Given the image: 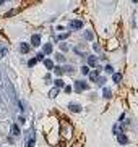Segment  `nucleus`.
I'll list each match as a JSON object with an SVG mask.
<instances>
[{
    "mask_svg": "<svg viewBox=\"0 0 138 147\" xmlns=\"http://www.w3.org/2000/svg\"><path fill=\"white\" fill-rule=\"evenodd\" d=\"M75 89H76V92L86 91V89H88V84H86L85 81H75Z\"/></svg>",
    "mask_w": 138,
    "mask_h": 147,
    "instance_id": "f257e3e1",
    "label": "nucleus"
},
{
    "mask_svg": "<svg viewBox=\"0 0 138 147\" xmlns=\"http://www.w3.org/2000/svg\"><path fill=\"white\" fill-rule=\"evenodd\" d=\"M20 52H21V53H29V52H31V44L21 42L20 44Z\"/></svg>",
    "mask_w": 138,
    "mask_h": 147,
    "instance_id": "f03ea898",
    "label": "nucleus"
},
{
    "mask_svg": "<svg viewBox=\"0 0 138 147\" xmlns=\"http://www.w3.org/2000/svg\"><path fill=\"white\" fill-rule=\"evenodd\" d=\"M70 27H71V29H75V31H78V29L83 27V23L80 21V19H73V21H70Z\"/></svg>",
    "mask_w": 138,
    "mask_h": 147,
    "instance_id": "7ed1b4c3",
    "label": "nucleus"
},
{
    "mask_svg": "<svg viewBox=\"0 0 138 147\" xmlns=\"http://www.w3.org/2000/svg\"><path fill=\"white\" fill-rule=\"evenodd\" d=\"M39 45H41V36L34 34L31 37V47H39Z\"/></svg>",
    "mask_w": 138,
    "mask_h": 147,
    "instance_id": "20e7f679",
    "label": "nucleus"
},
{
    "mask_svg": "<svg viewBox=\"0 0 138 147\" xmlns=\"http://www.w3.org/2000/svg\"><path fill=\"white\" fill-rule=\"evenodd\" d=\"M117 139H119V144H122V146H127V144H128V137H127L125 134H122V133L117 134Z\"/></svg>",
    "mask_w": 138,
    "mask_h": 147,
    "instance_id": "39448f33",
    "label": "nucleus"
},
{
    "mask_svg": "<svg viewBox=\"0 0 138 147\" xmlns=\"http://www.w3.org/2000/svg\"><path fill=\"white\" fill-rule=\"evenodd\" d=\"M26 147H33L34 146V131L29 133V137H26V144H24Z\"/></svg>",
    "mask_w": 138,
    "mask_h": 147,
    "instance_id": "423d86ee",
    "label": "nucleus"
},
{
    "mask_svg": "<svg viewBox=\"0 0 138 147\" xmlns=\"http://www.w3.org/2000/svg\"><path fill=\"white\" fill-rule=\"evenodd\" d=\"M88 66H91V68H96V66H98V58L93 57V55H89V57H88Z\"/></svg>",
    "mask_w": 138,
    "mask_h": 147,
    "instance_id": "0eeeda50",
    "label": "nucleus"
},
{
    "mask_svg": "<svg viewBox=\"0 0 138 147\" xmlns=\"http://www.w3.org/2000/svg\"><path fill=\"white\" fill-rule=\"evenodd\" d=\"M42 52H44V53H52V52H54V47H52V44H51V42L44 44V47H42Z\"/></svg>",
    "mask_w": 138,
    "mask_h": 147,
    "instance_id": "6e6552de",
    "label": "nucleus"
},
{
    "mask_svg": "<svg viewBox=\"0 0 138 147\" xmlns=\"http://www.w3.org/2000/svg\"><path fill=\"white\" fill-rule=\"evenodd\" d=\"M21 134V131H20V126H18V124H13L12 126V136H20Z\"/></svg>",
    "mask_w": 138,
    "mask_h": 147,
    "instance_id": "1a4fd4ad",
    "label": "nucleus"
},
{
    "mask_svg": "<svg viewBox=\"0 0 138 147\" xmlns=\"http://www.w3.org/2000/svg\"><path fill=\"white\" fill-rule=\"evenodd\" d=\"M68 108L71 110V112H81V107H80V105H76V104H68Z\"/></svg>",
    "mask_w": 138,
    "mask_h": 147,
    "instance_id": "9d476101",
    "label": "nucleus"
},
{
    "mask_svg": "<svg viewBox=\"0 0 138 147\" xmlns=\"http://www.w3.org/2000/svg\"><path fill=\"white\" fill-rule=\"evenodd\" d=\"M98 76H99V70H94V71H91V73H89V79H91V81H96Z\"/></svg>",
    "mask_w": 138,
    "mask_h": 147,
    "instance_id": "9b49d317",
    "label": "nucleus"
},
{
    "mask_svg": "<svg viewBox=\"0 0 138 147\" xmlns=\"http://www.w3.org/2000/svg\"><path fill=\"white\" fill-rule=\"evenodd\" d=\"M44 65H46V68H47V70H54V62H52V60H44Z\"/></svg>",
    "mask_w": 138,
    "mask_h": 147,
    "instance_id": "f8f14e48",
    "label": "nucleus"
},
{
    "mask_svg": "<svg viewBox=\"0 0 138 147\" xmlns=\"http://www.w3.org/2000/svg\"><path fill=\"white\" fill-rule=\"evenodd\" d=\"M103 95H104V99H110V97H112V92H110V89L104 87V89H103Z\"/></svg>",
    "mask_w": 138,
    "mask_h": 147,
    "instance_id": "ddd939ff",
    "label": "nucleus"
},
{
    "mask_svg": "<svg viewBox=\"0 0 138 147\" xmlns=\"http://www.w3.org/2000/svg\"><path fill=\"white\" fill-rule=\"evenodd\" d=\"M93 37H94L93 31H89V29H88V31H85V39H86V40H93Z\"/></svg>",
    "mask_w": 138,
    "mask_h": 147,
    "instance_id": "4468645a",
    "label": "nucleus"
},
{
    "mask_svg": "<svg viewBox=\"0 0 138 147\" xmlns=\"http://www.w3.org/2000/svg\"><path fill=\"white\" fill-rule=\"evenodd\" d=\"M68 32H63V34H60V36H57V39H55V40H65V39H68Z\"/></svg>",
    "mask_w": 138,
    "mask_h": 147,
    "instance_id": "2eb2a0df",
    "label": "nucleus"
},
{
    "mask_svg": "<svg viewBox=\"0 0 138 147\" xmlns=\"http://www.w3.org/2000/svg\"><path fill=\"white\" fill-rule=\"evenodd\" d=\"M112 79H114V82H120V79H122V74H120V73H114Z\"/></svg>",
    "mask_w": 138,
    "mask_h": 147,
    "instance_id": "dca6fc26",
    "label": "nucleus"
},
{
    "mask_svg": "<svg viewBox=\"0 0 138 147\" xmlns=\"http://www.w3.org/2000/svg\"><path fill=\"white\" fill-rule=\"evenodd\" d=\"M54 73L55 74H62L63 73V68H60V66H54Z\"/></svg>",
    "mask_w": 138,
    "mask_h": 147,
    "instance_id": "f3484780",
    "label": "nucleus"
},
{
    "mask_svg": "<svg viewBox=\"0 0 138 147\" xmlns=\"http://www.w3.org/2000/svg\"><path fill=\"white\" fill-rule=\"evenodd\" d=\"M55 58H57V62H65V57L62 53H55Z\"/></svg>",
    "mask_w": 138,
    "mask_h": 147,
    "instance_id": "a211bd4d",
    "label": "nucleus"
},
{
    "mask_svg": "<svg viewBox=\"0 0 138 147\" xmlns=\"http://www.w3.org/2000/svg\"><path fill=\"white\" fill-rule=\"evenodd\" d=\"M36 63H37V58H33V60H29V62H28V66H29V68H33Z\"/></svg>",
    "mask_w": 138,
    "mask_h": 147,
    "instance_id": "6ab92c4d",
    "label": "nucleus"
},
{
    "mask_svg": "<svg viewBox=\"0 0 138 147\" xmlns=\"http://www.w3.org/2000/svg\"><path fill=\"white\" fill-rule=\"evenodd\" d=\"M55 86L57 87H63V81L62 79H55Z\"/></svg>",
    "mask_w": 138,
    "mask_h": 147,
    "instance_id": "aec40b11",
    "label": "nucleus"
},
{
    "mask_svg": "<svg viewBox=\"0 0 138 147\" xmlns=\"http://www.w3.org/2000/svg\"><path fill=\"white\" fill-rule=\"evenodd\" d=\"M81 73H83V74H89V68H88V66H83V68H81Z\"/></svg>",
    "mask_w": 138,
    "mask_h": 147,
    "instance_id": "412c9836",
    "label": "nucleus"
},
{
    "mask_svg": "<svg viewBox=\"0 0 138 147\" xmlns=\"http://www.w3.org/2000/svg\"><path fill=\"white\" fill-rule=\"evenodd\" d=\"M96 82H98V84H99V86H103V84H104V78L98 76V79H96Z\"/></svg>",
    "mask_w": 138,
    "mask_h": 147,
    "instance_id": "4be33fe9",
    "label": "nucleus"
},
{
    "mask_svg": "<svg viewBox=\"0 0 138 147\" xmlns=\"http://www.w3.org/2000/svg\"><path fill=\"white\" fill-rule=\"evenodd\" d=\"M106 73H114V70H112V66H110V65L106 66Z\"/></svg>",
    "mask_w": 138,
    "mask_h": 147,
    "instance_id": "5701e85b",
    "label": "nucleus"
},
{
    "mask_svg": "<svg viewBox=\"0 0 138 147\" xmlns=\"http://www.w3.org/2000/svg\"><path fill=\"white\" fill-rule=\"evenodd\" d=\"M60 49L65 52V50H68V45H67V44H60Z\"/></svg>",
    "mask_w": 138,
    "mask_h": 147,
    "instance_id": "b1692460",
    "label": "nucleus"
},
{
    "mask_svg": "<svg viewBox=\"0 0 138 147\" xmlns=\"http://www.w3.org/2000/svg\"><path fill=\"white\" fill-rule=\"evenodd\" d=\"M37 60H44V53H42V52H39V53H37Z\"/></svg>",
    "mask_w": 138,
    "mask_h": 147,
    "instance_id": "393cba45",
    "label": "nucleus"
},
{
    "mask_svg": "<svg viewBox=\"0 0 138 147\" xmlns=\"http://www.w3.org/2000/svg\"><path fill=\"white\" fill-rule=\"evenodd\" d=\"M49 95H51V97H55V95H57V89H54L51 94H49Z\"/></svg>",
    "mask_w": 138,
    "mask_h": 147,
    "instance_id": "a878e982",
    "label": "nucleus"
},
{
    "mask_svg": "<svg viewBox=\"0 0 138 147\" xmlns=\"http://www.w3.org/2000/svg\"><path fill=\"white\" fill-rule=\"evenodd\" d=\"M65 92H67V94L71 92V87H70V86H65Z\"/></svg>",
    "mask_w": 138,
    "mask_h": 147,
    "instance_id": "bb28decb",
    "label": "nucleus"
},
{
    "mask_svg": "<svg viewBox=\"0 0 138 147\" xmlns=\"http://www.w3.org/2000/svg\"><path fill=\"white\" fill-rule=\"evenodd\" d=\"M3 2H7V0H0V3H3Z\"/></svg>",
    "mask_w": 138,
    "mask_h": 147,
    "instance_id": "cd10ccee",
    "label": "nucleus"
}]
</instances>
